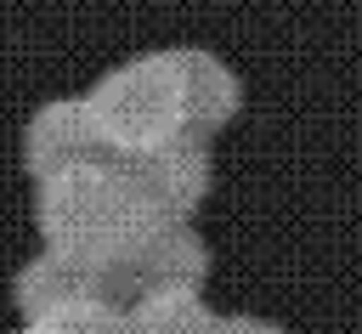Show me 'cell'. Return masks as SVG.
I'll use <instances>...</instances> for the list:
<instances>
[{"mask_svg": "<svg viewBox=\"0 0 362 334\" xmlns=\"http://www.w3.org/2000/svg\"><path fill=\"white\" fill-rule=\"evenodd\" d=\"M34 226H40L45 249L107 272L141 249V238L158 226V215H153L147 192L136 187L130 164L107 153V159L34 181Z\"/></svg>", "mask_w": 362, "mask_h": 334, "instance_id": "cell-1", "label": "cell"}, {"mask_svg": "<svg viewBox=\"0 0 362 334\" xmlns=\"http://www.w3.org/2000/svg\"><path fill=\"white\" fill-rule=\"evenodd\" d=\"M90 113L96 130L107 142L113 159H136L153 153L175 136L192 130V108H187V68L181 51H141L119 68H107L90 85Z\"/></svg>", "mask_w": 362, "mask_h": 334, "instance_id": "cell-2", "label": "cell"}, {"mask_svg": "<svg viewBox=\"0 0 362 334\" xmlns=\"http://www.w3.org/2000/svg\"><path fill=\"white\" fill-rule=\"evenodd\" d=\"M204 277H209V249L192 232V221H158L130 260H119V266L102 272V294L130 311L141 294H158V289H204Z\"/></svg>", "mask_w": 362, "mask_h": 334, "instance_id": "cell-3", "label": "cell"}, {"mask_svg": "<svg viewBox=\"0 0 362 334\" xmlns=\"http://www.w3.org/2000/svg\"><path fill=\"white\" fill-rule=\"evenodd\" d=\"M124 164H130V175L147 192L158 221H192L198 204L209 198L215 159H209V136H198V130H187V136H175V142H164L153 153H136Z\"/></svg>", "mask_w": 362, "mask_h": 334, "instance_id": "cell-4", "label": "cell"}, {"mask_svg": "<svg viewBox=\"0 0 362 334\" xmlns=\"http://www.w3.org/2000/svg\"><path fill=\"white\" fill-rule=\"evenodd\" d=\"M90 159H107V142L96 130V113L85 96H51L28 113V130H23V164L34 181L57 175V170H74V164H90Z\"/></svg>", "mask_w": 362, "mask_h": 334, "instance_id": "cell-5", "label": "cell"}, {"mask_svg": "<svg viewBox=\"0 0 362 334\" xmlns=\"http://www.w3.org/2000/svg\"><path fill=\"white\" fill-rule=\"evenodd\" d=\"M17 311H23V323H45L51 311H62V306H74V300H85V294H102V272L96 266H79V260H68V255H57V249H40L23 272H17Z\"/></svg>", "mask_w": 362, "mask_h": 334, "instance_id": "cell-6", "label": "cell"}, {"mask_svg": "<svg viewBox=\"0 0 362 334\" xmlns=\"http://www.w3.org/2000/svg\"><path fill=\"white\" fill-rule=\"evenodd\" d=\"M181 68H187V108H192V130L215 136L238 119L243 108V79L204 45H181Z\"/></svg>", "mask_w": 362, "mask_h": 334, "instance_id": "cell-7", "label": "cell"}, {"mask_svg": "<svg viewBox=\"0 0 362 334\" xmlns=\"http://www.w3.org/2000/svg\"><path fill=\"white\" fill-rule=\"evenodd\" d=\"M215 323L198 289H158L130 306V334H215Z\"/></svg>", "mask_w": 362, "mask_h": 334, "instance_id": "cell-8", "label": "cell"}, {"mask_svg": "<svg viewBox=\"0 0 362 334\" xmlns=\"http://www.w3.org/2000/svg\"><path fill=\"white\" fill-rule=\"evenodd\" d=\"M215 334H288V328L272 323V317H255V311H226L215 323Z\"/></svg>", "mask_w": 362, "mask_h": 334, "instance_id": "cell-9", "label": "cell"}, {"mask_svg": "<svg viewBox=\"0 0 362 334\" xmlns=\"http://www.w3.org/2000/svg\"><path fill=\"white\" fill-rule=\"evenodd\" d=\"M17 334H57V328H45V323H23Z\"/></svg>", "mask_w": 362, "mask_h": 334, "instance_id": "cell-10", "label": "cell"}]
</instances>
